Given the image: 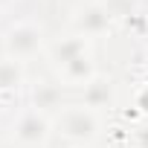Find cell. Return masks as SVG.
Instances as JSON below:
<instances>
[{
    "instance_id": "obj_1",
    "label": "cell",
    "mask_w": 148,
    "mask_h": 148,
    "mask_svg": "<svg viewBox=\"0 0 148 148\" xmlns=\"http://www.w3.org/2000/svg\"><path fill=\"white\" fill-rule=\"evenodd\" d=\"M61 128H64V134L73 136V139H90L93 131H96V116H93L90 110H84V108H73V110L64 113Z\"/></svg>"
},
{
    "instance_id": "obj_2",
    "label": "cell",
    "mask_w": 148,
    "mask_h": 148,
    "mask_svg": "<svg viewBox=\"0 0 148 148\" xmlns=\"http://www.w3.org/2000/svg\"><path fill=\"white\" fill-rule=\"evenodd\" d=\"M38 44H41V32L32 26H18L9 32V49L15 55H29Z\"/></svg>"
},
{
    "instance_id": "obj_3",
    "label": "cell",
    "mask_w": 148,
    "mask_h": 148,
    "mask_svg": "<svg viewBox=\"0 0 148 148\" xmlns=\"http://www.w3.org/2000/svg\"><path fill=\"white\" fill-rule=\"evenodd\" d=\"M15 134H18L21 142H41V139L47 136V119L38 116V113H26V116L21 119V125H18Z\"/></svg>"
}]
</instances>
